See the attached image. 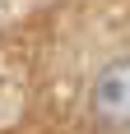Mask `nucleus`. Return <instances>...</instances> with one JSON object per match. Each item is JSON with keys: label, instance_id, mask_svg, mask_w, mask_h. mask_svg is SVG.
<instances>
[{"label": "nucleus", "instance_id": "nucleus-1", "mask_svg": "<svg viewBox=\"0 0 130 134\" xmlns=\"http://www.w3.org/2000/svg\"><path fill=\"white\" fill-rule=\"evenodd\" d=\"M93 116L107 130H130V55L93 79Z\"/></svg>", "mask_w": 130, "mask_h": 134}]
</instances>
